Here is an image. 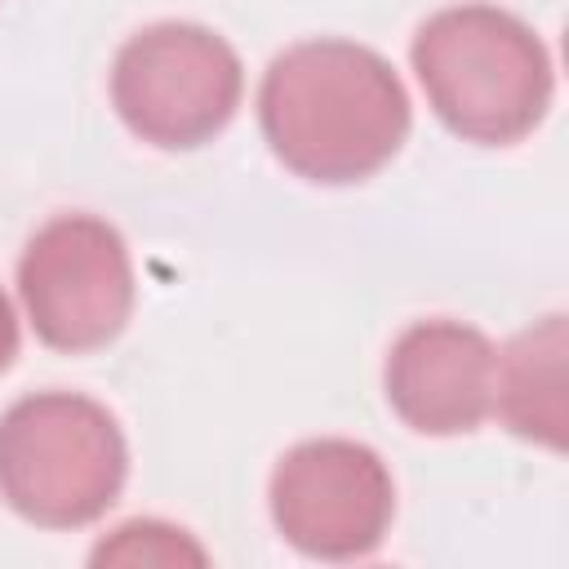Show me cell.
<instances>
[{
	"label": "cell",
	"instance_id": "7a4b0ae2",
	"mask_svg": "<svg viewBox=\"0 0 569 569\" xmlns=\"http://www.w3.org/2000/svg\"><path fill=\"white\" fill-rule=\"evenodd\" d=\"M409 62L440 124L480 147H511L533 133L556 93L547 44L498 4L436 9L413 31Z\"/></svg>",
	"mask_w": 569,
	"mask_h": 569
},
{
	"label": "cell",
	"instance_id": "6da1fadb",
	"mask_svg": "<svg viewBox=\"0 0 569 569\" xmlns=\"http://www.w3.org/2000/svg\"><path fill=\"white\" fill-rule=\"evenodd\" d=\"M258 124L284 169L320 187H347L396 160L413 107L378 49L320 36L271 58L258 84Z\"/></svg>",
	"mask_w": 569,
	"mask_h": 569
},
{
	"label": "cell",
	"instance_id": "3957f363",
	"mask_svg": "<svg viewBox=\"0 0 569 569\" xmlns=\"http://www.w3.org/2000/svg\"><path fill=\"white\" fill-rule=\"evenodd\" d=\"M129 445L116 413L80 391H36L0 413V498L27 525L84 529L120 498Z\"/></svg>",
	"mask_w": 569,
	"mask_h": 569
},
{
	"label": "cell",
	"instance_id": "ba28073f",
	"mask_svg": "<svg viewBox=\"0 0 569 569\" xmlns=\"http://www.w3.org/2000/svg\"><path fill=\"white\" fill-rule=\"evenodd\" d=\"M565 356L569 325L560 311L520 329L493 360V409L498 422L542 449H565Z\"/></svg>",
	"mask_w": 569,
	"mask_h": 569
},
{
	"label": "cell",
	"instance_id": "30bf717a",
	"mask_svg": "<svg viewBox=\"0 0 569 569\" xmlns=\"http://www.w3.org/2000/svg\"><path fill=\"white\" fill-rule=\"evenodd\" d=\"M13 356H18V316H13V307L0 289V373L13 365Z\"/></svg>",
	"mask_w": 569,
	"mask_h": 569
},
{
	"label": "cell",
	"instance_id": "52a82bcc",
	"mask_svg": "<svg viewBox=\"0 0 569 569\" xmlns=\"http://www.w3.org/2000/svg\"><path fill=\"white\" fill-rule=\"evenodd\" d=\"M498 347L462 320L409 325L382 365L391 413L418 436H467L493 409Z\"/></svg>",
	"mask_w": 569,
	"mask_h": 569
},
{
	"label": "cell",
	"instance_id": "5b68a950",
	"mask_svg": "<svg viewBox=\"0 0 569 569\" xmlns=\"http://www.w3.org/2000/svg\"><path fill=\"white\" fill-rule=\"evenodd\" d=\"M18 298L36 338L53 351H98L133 311V262L124 236L93 213H58L18 258Z\"/></svg>",
	"mask_w": 569,
	"mask_h": 569
},
{
	"label": "cell",
	"instance_id": "8992f818",
	"mask_svg": "<svg viewBox=\"0 0 569 569\" xmlns=\"http://www.w3.org/2000/svg\"><path fill=\"white\" fill-rule=\"evenodd\" d=\"M271 520L311 560H360L382 547L396 516L387 462L342 436L302 440L280 453L267 485Z\"/></svg>",
	"mask_w": 569,
	"mask_h": 569
},
{
	"label": "cell",
	"instance_id": "277c9868",
	"mask_svg": "<svg viewBox=\"0 0 569 569\" xmlns=\"http://www.w3.org/2000/svg\"><path fill=\"white\" fill-rule=\"evenodd\" d=\"M244 93L240 53L200 22H151L111 62V107L124 129L160 151L213 142Z\"/></svg>",
	"mask_w": 569,
	"mask_h": 569
},
{
	"label": "cell",
	"instance_id": "9c48e42d",
	"mask_svg": "<svg viewBox=\"0 0 569 569\" xmlns=\"http://www.w3.org/2000/svg\"><path fill=\"white\" fill-rule=\"evenodd\" d=\"M93 565H204V547L164 520H129L89 551Z\"/></svg>",
	"mask_w": 569,
	"mask_h": 569
}]
</instances>
